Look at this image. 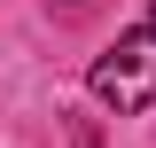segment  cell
I'll use <instances>...</instances> for the list:
<instances>
[{
    "label": "cell",
    "mask_w": 156,
    "mask_h": 148,
    "mask_svg": "<svg viewBox=\"0 0 156 148\" xmlns=\"http://www.w3.org/2000/svg\"><path fill=\"white\" fill-rule=\"evenodd\" d=\"M148 16H156V8H148Z\"/></svg>",
    "instance_id": "cell-2"
},
{
    "label": "cell",
    "mask_w": 156,
    "mask_h": 148,
    "mask_svg": "<svg viewBox=\"0 0 156 148\" xmlns=\"http://www.w3.org/2000/svg\"><path fill=\"white\" fill-rule=\"evenodd\" d=\"M86 86H94V101H101V109H117V117L148 109V101H156V16L133 23V31H117L109 47L94 55Z\"/></svg>",
    "instance_id": "cell-1"
}]
</instances>
